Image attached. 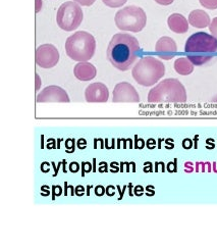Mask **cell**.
Masks as SVG:
<instances>
[{
    "mask_svg": "<svg viewBox=\"0 0 217 252\" xmlns=\"http://www.w3.org/2000/svg\"><path fill=\"white\" fill-rule=\"evenodd\" d=\"M174 69L182 76L191 75L194 71V63L188 58H180L174 62Z\"/></svg>",
    "mask_w": 217,
    "mask_h": 252,
    "instance_id": "16",
    "label": "cell"
},
{
    "mask_svg": "<svg viewBox=\"0 0 217 252\" xmlns=\"http://www.w3.org/2000/svg\"><path fill=\"white\" fill-rule=\"evenodd\" d=\"M189 24L198 29H204L210 25V17L204 10L195 9L189 15Z\"/></svg>",
    "mask_w": 217,
    "mask_h": 252,
    "instance_id": "15",
    "label": "cell"
},
{
    "mask_svg": "<svg viewBox=\"0 0 217 252\" xmlns=\"http://www.w3.org/2000/svg\"><path fill=\"white\" fill-rule=\"evenodd\" d=\"M195 170V166H194V163L191 162V161H187L185 163V172L190 174V173H193Z\"/></svg>",
    "mask_w": 217,
    "mask_h": 252,
    "instance_id": "22",
    "label": "cell"
},
{
    "mask_svg": "<svg viewBox=\"0 0 217 252\" xmlns=\"http://www.w3.org/2000/svg\"><path fill=\"white\" fill-rule=\"evenodd\" d=\"M37 102H70L66 91L59 86H48L37 95Z\"/></svg>",
    "mask_w": 217,
    "mask_h": 252,
    "instance_id": "10",
    "label": "cell"
},
{
    "mask_svg": "<svg viewBox=\"0 0 217 252\" xmlns=\"http://www.w3.org/2000/svg\"><path fill=\"white\" fill-rule=\"evenodd\" d=\"M42 8V0H36V7H35V11L38 13Z\"/></svg>",
    "mask_w": 217,
    "mask_h": 252,
    "instance_id": "26",
    "label": "cell"
},
{
    "mask_svg": "<svg viewBox=\"0 0 217 252\" xmlns=\"http://www.w3.org/2000/svg\"><path fill=\"white\" fill-rule=\"evenodd\" d=\"M85 98L87 102H106L109 98V91L105 84L93 83L86 88Z\"/></svg>",
    "mask_w": 217,
    "mask_h": 252,
    "instance_id": "11",
    "label": "cell"
},
{
    "mask_svg": "<svg viewBox=\"0 0 217 252\" xmlns=\"http://www.w3.org/2000/svg\"><path fill=\"white\" fill-rule=\"evenodd\" d=\"M40 86H41V79L39 78L38 74H36V90H39Z\"/></svg>",
    "mask_w": 217,
    "mask_h": 252,
    "instance_id": "27",
    "label": "cell"
},
{
    "mask_svg": "<svg viewBox=\"0 0 217 252\" xmlns=\"http://www.w3.org/2000/svg\"><path fill=\"white\" fill-rule=\"evenodd\" d=\"M154 1L160 5H169L174 1V0H154Z\"/></svg>",
    "mask_w": 217,
    "mask_h": 252,
    "instance_id": "23",
    "label": "cell"
},
{
    "mask_svg": "<svg viewBox=\"0 0 217 252\" xmlns=\"http://www.w3.org/2000/svg\"><path fill=\"white\" fill-rule=\"evenodd\" d=\"M95 193H96V195L102 196L105 193V188L102 186H97L96 189H95Z\"/></svg>",
    "mask_w": 217,
    "mask_h": 252,
    "instance_id": "25",
    "label": "cell"
},
{
    "mask_svg": "<svg viewBox=\"0 0 217 252\" xmlns=\"http://www.w3.org/2000/svg\"><path fill=\"white\" fill-rule=\"evenodd\" d=\"M128 0H102V2L111 8H118L121 7L123 5H125L127 3Z\"/></svg>",
    "mask_w": 217,
    "mask_h": 252,
    "instance_id": "17",
    "label": "cell"
},
{
    "mask_svg": "<svg viewBox=\"0 0 217 252\" xmlns=\"http://www.w3.org/2000/svg\"><path fill=\"white\" fill-rule=\"evenodd\" d=\"M209 30L211 34L217 38V17L212 20V22L209 25Z\"/></svg>",
    "mask_w": 217,
    "mask_h": 252,
    "instance_id": "20",
    "label": "cell"
},
{
    "mask_svg": "<svg viewBox=\"0 0 217 252\" xmlns=\"http://www.w3.org/2000/svg\"><path fill=\"white\" fill-rule=\"evenodd\" d=\"M80 169V165L78 164V162H72L71 165H70V170L73 172V173H76L78 172Z\"/></svg>",
    "mask_w": 217,
    "mask_h": 252,
    "instance_id": "24",
    "label": "cell"
},
{
    "mask_svg": "<svg viewBox=\"0 0 217 252\" xmlns=\"http://www.w3.org/2000/svg\"><path fill=\"white\" fill-rule=\"evenodd\" d=\"M155 51L158 57L164 61H170L178 52L175 41L170 37H161L155 45Z\"/></svg>",
    "mask_w": 217,
    "mask_h": 252,
    "instance_id": "12",
    "label": "cell"
},
{
    "mask_svg": "<svg viewBox=\"0 0 217 252\" xmlns=\"http://www.w3.org/2000/svg\"><path fill=\"white\" fill-rule=\"evenodd\" d=\"M95 50L96 40L86 31H79L66 39L65 52L73 61L88 62L94 57Z\"/></svg>",
    "mask_w": 217,
    "mask_h": 252,
    "instance_id": "4",
    "label": "cell"
},
{
    "mask_svg": "<svg viewBox=\"0 0 217 252\" xmlns=\"http://www.w3.org/2000/svg\"><path fill=\"white\" fill-rule=\"evenodd\" d=\"M169 29L176 34H185L189 30V22L181 13H172L167 19Z\"/></svg>",
    "mask_w": 217,
    "mask_h": 252,
    "instance_id": "14",
    "label": "cell"
},
{
    "mask_svg": "<svg viewBox=\"0 0 217 252\" xmlns=\"http://www.w3.org/2000/svg\"><path fill=\"white\" fill-rule=\"evenodd\" d=\"M140 44L138 39L127 33L115 34L107 47V59L121 72H126L138 58Z\"/></svg>",
    "mask_w": 217,
    "mask_h": 252,
    "instance_id": "1",
    "label": "cell"
},
{
    "mask_svg": "<svg viewBox=\"0 0 217 252\" xmlns=\"http://www.w3.org/2000/svg\"><path fill=\"white\" fill-rule=\"evenodd\" d=\"M165 74V66L162 62L151 55L141 59L133 67L132 75L139 85L150 87L156 84Z\"/></svg>",
    "mask_w": 217,
    "mask_h": 252,
    "instance_id": "5",
    "label": "cell"
},
{
    "mask_svg": "<svg viewBox=\"0 0 217 252\" xmlns=\"http://www.w3.org/2000/svg\"><path fill=\"white\" fill-rule=\"evenodd\" d=\"M185 52L194 65L205 64L217 52V38L205 32H197L188 38Z\"/></svg>",
    "mask_w": 217,
    "mask_h": 252,
    "instance_id": "2",
    "label": "cell"
},
{
    "mask_svg": "<svg viewBox=\"0 0 217 252\" xmlns=\"http://www.w3.org/2000/svg\"><path fill=\"white\" fill-rule=\"evenodd\" d=\"M213 172L217 173V162L213 163Z\"/></svg>",
    "mask_w": 217,
    "mask_h": 252,
    "instance_id": "28",
    "label": "cell"
},
{
    "mask_svg": "<svg viewBox=\"0 0 217 252\" xmlns=\"http://www.w3.org/2000/svg\"><path fill=\"white\" fill-rule=\"evenodd\" d=\"M75 77L80 81H91L97 75V69L88 62H81L75 65Z\"/></svg>",
    "mask_w": 217,
    "mask_h": 252,
    "instance_id": "13",
    "label": "cell"
},
{
    "mask_svg": "<svg viewBox=\"0 0 217 252\" xmlns=\"http://www.w3.org/2000/svg\"><path fill=\"white\" fill-rule=\"evenodd\" d=\"M112 101L119 102H139L140 96L133 85L128 82H120L116 84L113 89Z\"/></svg>",
    "mask_w": 217,
    "mask_h": 252,
    "instance_id": "9",
    "label": "cell"
},
{
    "mask_svg": "<svg viewBox=\"0 0 217 252\" xmlns=\"http://www.w3.org/2000/svg\"><path fill=\"white\" fill-rule=\"evenodd\" d=\"M36 64L42 68H52L59 62V52L52 44L40 45L35 53Z\"/></svg>",
    "mask_w": 217,
    "mask_h": 252,
    "instance_id": "8",
    "label": "cell"
},
{
    "mask_svg": "<svg viewBox=\"0 0 217 252\" xmlns=\"http://www.w3.org/2000/svg\"><path fill=\"white\" fill-rule=\"evenodd\" d=\"M73 1L79 3L82 6H91L92 4H94V2L96 1V0H73Z\"/></svg>",
    "mask_w": 217,
    "mask_h": 252,
    "instance_id": "21",
    "label": "cell"
},
{
    "mask_svg": "<svg viewBox=\"0 0 217 252\" xmlns=\"http://www.w3.org/2000/svg\"><path fill=\"white\" fill-rule=\"evenodd\" d=\"M150 103H184L187 101V91L178 79H165L149 91Z\"/></svg>",
    "mask_w": 217,
    "mask_h": 252,
    "instance_id": "3",
    "label": "cell"
},
{
    "mask_svg": "<svg viewBox=\"0 0 217 252\" xmlns=\"http://www.w3.org/2000/svg\"><path fill=\"white\" fill-rule=\"evenodd\" d=\"M114 22L121 31L138 33L145 28L147 16L143 8L136 5H129L115 13Z\"/></svg>",
    "mask_w": 217,
    "mask_h": 252,
    "instance_id": "6",
    "label": "cell"
},
{
    "mask_svg": "<svg viewBox=\"0 0 217 252\" xmlns=\"http://www.w3.org/2000/svg\"><path fill=\"white\" fill-rule=\"evenodd\" d=\"M83 18V10L80 4L75 1H67L58 8L56 22L60 29L66 32H72L81 26Z\"/></svg>",
    "mask_w": 217,
    "mask_h": 252,
    "instance_id": "7",
    "label": "cell"
},
{
    "mask_svg": "<svg viewBox=\"0 0 217 252\" xmlns=\"http://www.w3.org/2000/svg\"><path fill=\"white\" fill-rule=\"evenodd\" d=\"M196 167L195 171L197 173H205V172H210L211 171V166L209 162H203V161H198L195 163Z\"/></svg>",
    "mask_w": 217,
    "mask_h": 252,
    "instance_id": "18",
    "label": "cell"
},
{
    "mask_svg": "<svg viewBox=\"0 0 217 252\" xmlns=\"http://www.w3.org/2000/svg\"><path fill=\"white\" fill-rule=\"evenodd\" d=\"M200 4L207 9H217V0H199Z\"/></svg>",
    "mask_w": 217,
    "mask_h": 252,
    "instance_id": "19",
    "label": "cell"
}]
</instances>
